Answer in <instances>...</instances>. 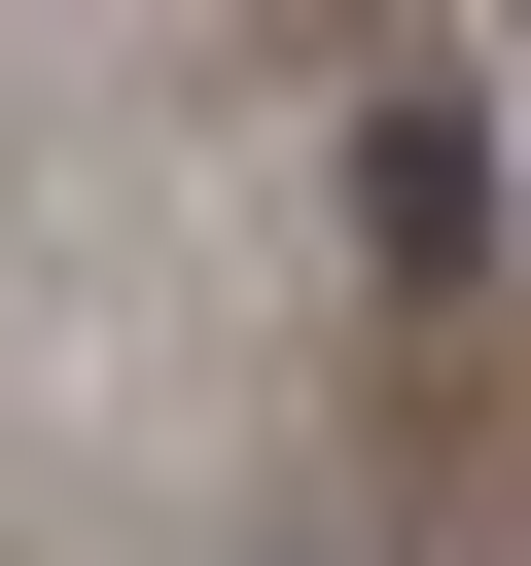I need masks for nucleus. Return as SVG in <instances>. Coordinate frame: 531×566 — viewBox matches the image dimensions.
Returning <instances> with one entry per match:
<instances>
[{"label":"nucleus","mask_w":531,"mask_h":566,"mask_svg":"<svg viewBox=\"0 0 531 566\" xmlns=\"http://www.w3.org/2000/svg\"><path fill=\"white\" fill-rule=\"evenodd\" d=\"M354 212H389V248H425V283H460V248H496V106H460V71H425V106H389V142H354Z\"/></svg>","instance_id":"1"}]
</instances>
